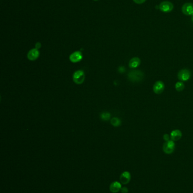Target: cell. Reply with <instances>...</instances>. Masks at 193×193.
Returning <instances> with one entry per match:
<instances>
[{
  "label": "cell",
  "mask_w": 193,
  "mask_h": 193,
  "mask_svg": "<svg viewBox=\"0 0 193 193\" xmlns=\"http://www.w3.org/2000/svg\"><path fill=\"white\" fill-rule=\"evenodd\" d=\"M129 80L133 83H139L142 81L145 78L144 73L140 70H132L128 73Z\"/></svg>",
  "instance_id": "obj_1"
},
{
  "label": "cell",
  "mask_w": 193,
  "mask_h": 193,
  "mask_svg": "<svg viewBox=\"0 0 193 193\" xmlns=\"http://www.w3.org/2000/svg\"><path fill=\"white\" fill-rule=\"evenodd\" d=\"M173 4L171 2L168 1H162L159 5V9L165 13L171 12L173 10Z\"/></svg>",
  "instance_id": "obj_2"
},
{
  "label": "cell",
  "mask_w": 193,
  "mask_h": 193,
  "mask_svg": "<svg viewBox=\"0 0 193 193\" xmlns=\"http://www.w3.org/2000/svg\"><path fill=\"white\" fill-rule=\"evenodd\" d=\"M164 152L167 154H171L173 152L175 149V143L172 140L165 142L162 147Z\"/></svg>",
  "instance_id": "obj_3"
},
{
  "label": "cell",
  "mask_w": 193,
  "mask_h": 193,
  "mask_svg": "<svg viewBox=\"0 0 193 193\" xmlns=\"http://www.w3.org/2000/svg\"><path fill=\"white\" fill-rule=\"evenodd\" d=\"M178 78L181 81H186L191 77V72L188 69H182L178 73Z\"/></svg>",
  "instance_id": "obj_4"
},
{
  "label": "cell",
  "mask_w": 193,
  "mask_h": 193,
  "mask_svg": "<svg viewBox=\"0 0 193 193\" xmlns=\"http://www.w3.org/2000/svg\"><path fill=\"white\" fill-rule=\"evenodd\" d=\"M85 78L84 73L82 70H78L75 72L73 74V81L77 84H80L83 83Z\"/></svg>",
  "instance_id": "obj_5"
},
{
  "label": "cell",
  "mask_w": 193,
  "mask_h": 193,
  "mask_svg": "<svg viewBox=\"0 0 193 193\" xmlns=\"http://www.w3.org/2000/svg\"><path fill=\"white\" fill-rule=\"evenodd\" d=\"M182 12L186 16H193V4L191 2H186L182 6Z\"/></svg>",
  "instance_id": "obj_6"
},
{
  "label": "cell",
  "mask_w": 193,
  "mask_h": 193,
  "mask_svg": "<svg viewBox=\"0 0 193 193\" xmlns=\"http://www.w3.org/2000/svg\"><path fill=\"white\" fill-rule=\"evenodd\" d=\"M165 89V85L162 81H157L153 87V90L157 94H162Z\"/></svg>",
  "instance_id": "obj_7"
},
{
  "label": "cell",
  "mask_w": 193,
  "mask_h": 193,
  "mask_svg": "<svg viewBox=\"0 0 193 193\" xmlns=\"http://www.w3.org/2000/svg\"><path fill=\"white\" fill-rule=\"evenodd\" d=\"M82 54L79 51L75 52L70 55V60L72 62H78L82 59Z\"/></svg>",
  "instance_id": "obj_8"
},
{
  "label": "cell",
  "mask_w": 193,
  "mask_h": 193,
  "mask_svg": "<svg viewBox=\"0 0 193 193\" xmlns=\"http://www.w3.org/2000/svg\"><path fill=\"white\" fill-rule=\"evenodd\" d=\"M39 55H40V53L39 52L38 49L35 48V49H32L28 52L27 54V57L30 61H35L38 58Z\"/></svg>",
  "instance_id": "obj_9"
},
{
  "label": "cell",
  "mask_w": 193,
  "mask_h": 193,
  "mask_svg": "<svg viewBox=\"0 0 193 193\" xmlns=\"http://www.w3.org/2000/svg\"><path fill=\"white\" fill-rule=\"evenodd\" d=\"M120 179L121 183H122L124 185L127 184L130 181V173L127 171H125V172L122 173L120 176Z\"/></svg>",
  "instance_id": "obj_10"
},
{
  "label": "cell",
  "mask_w": 193,
  "mask_h": 193,
  "mask_svg": "<svg viewBox=\"0 0 193 193\" xmlns=\"http://www.w3.org/2000/svg\"><path fill=\"white\" fill-rule=\"evenodd\" d=\"M183 134L181 131L178 129H176L173 131L171 133V138L173 141H178L182 137Z\"/></svg>",
  "instance_id": "obj_11"
},
{
  "label": "cell",
  "mask_w": 193,
  "mask_h": 193,
  "mask_svg": "<svg viewBox=\"0 0 193 193\" xmlns=\"http://www.w3.org/2000/svg\"><path fill=\"white\" fill-rule=\"evenodd\" d=\"M121 185L119 182L115 181L112 183L110 185V191L113 193H118L121 189Z\"/></svg>",
  "instance_id": "obj_12"
},
{
  "label": "cell",
  "mask_w": 193,
  "mask_h": 193,
  "mask_svg": "<svg viewBox=\"0 0 193 193\" xmlns=\"http://www.w3.org/2000/svg\"><path fill=\"white\" fill-rule=\"evenodd\" d=\"M141 64V59L138 57L133 58L129 63V67L130 68H136Z\"/></svg>",
  "instance_id": "obj_13"
},
{
  "label": "cell",
  "mask_w": 193,
  "mask_h": 193,
  "mask_svg": "<svg viewBox=\"0 0 193 193\" xmlns=\"http://www.w3.org/2000/svg\"><path fill=\"white\" fill-rule=\"evenodd\" d=\"M175 88L177 91L181 92L183 91L185 88V85L183 82H177L175 85Z\"/></svg>",
  "instance_id": "obj_14"
},
{
  "label": "cell",
  "mask_w": 193,
  "mask_h": 193,
  "mask_svg": "<svg viewBox=\"0 0 193 193\" xmlns=\"http://www.w3.org/2000/svg\"><path fill=\"white\" fill-rule=\"evenodd\" d=\"M110 123L114 126H118L121 124V121L118 118H113L110 120Z\"/></svg>",
  "instance_id": "obj_15"
},
{
  "label": "cell",
  "mask_w": 193,
  "mask_h": 193,
  "mask_svg": "<svg viewBox=\"0 0 193 193\" xmlns=\"http://www.w3.org/2000/svg\"><path fill=\"white\" fill-rule=\"evenodd\" d=\"M100 118L103 120L104 121H107V120L110 119V114L108 112H104L101 114L100 115Z\"/></svg>",
  "instance_id": "obj_16"
},
{
  "label": "cell",
  "mask_w": 193,
  "mask_h": 193,
  "mask_svg": "<svg viewBox=\"0 0 193 193\" xmlns=\"http://www.w3.org/2000/svg\"><path fill=\"white\" fill-rule=\"evenodd\" d=\"M133 1L136 4L140 5V4H142L145 3L146 1V0H133Z\"/></svg>",
  "instance_id": "obj_17"
},
{
  "label": "cell",
  "mask_w": 193,
  "mask_h": 193,
  "mask_svg": "<svg viewBox=\"0 0 193 193\" xmlns=\"http://www.w3.org/2000/svg\"><path fill=\"white\" fill-rule=\"evenodd\" d=\"M170 137H171V136H169V135L165 134V135H164V136H163V139H164V141L167 142V141L170 140Z\"/></svg>",
  "instance_id": "obj_18"
},
{
  "label": "cell",
  "mask_w": 193,
  "mask_h": 193,
  "mask_svg": "<svg viewBox=\"0 0 193 193\" xmlns=\"http://www.w3.org/2000/svg\"><path fill=\"white\" fill-rule=\"evenodd\" d=\"M125 71V68L123 66H121L118 68V72L121 73H123Z\"/></svg>",
  "instance_id": "obj_19"
},
{
  "label": "cell",
  "mask_w": 193,
  "mask_h": 193,
  "mask_svg": "<svg viewBox=\"0 0 193 193\" xmlns=\"http://www.w3.org/2000/svg\"><path fill=\"white\" fill-rule=\"evenodd\" d=\"M121 192L122 193H127L129 190L127 189V188L126 187H124V188H121Z\"/></svg>",
  "instance_id": "obj_20"
},
{
  "label": "cell",
  "mask_w": 193,
  "mask_h": 193,
  "mask_svg": "<svg viewBox=\"0 0 193 193\" xmlns=\"http://www.w3.org/2000/svg\"><path fill=\"white\" fill-rule=\"evenodd\" d=\"M41 47H42V45L40 42H37V44H35V47L37 49H39V48Z\"/></svg>",
  "instance_id": "obj_21"
},
{
  "label": "cell",
  "mask_w": 193,
  "mask_h": 193,
  "mask_svg": "<svg viewBox=\"0 0 193 193\" xmlns=\"http://www.w3.org/2000/svg\"><path fill=\"white\" fill-rule=\"evenodd\" d=\"M191 20H192V21H193V16H192V18H191Z\"/></svg>",
  "instance_id": "obj_22"
},
{
  "label": "cell",
  "mask_w": 193,
  "mask_h": 193,
  "mask_svg": "<svg viewBox=\"0 0 193 193\" xmlns=\"http://www.w3.org/2000/svg\"><path fill=\"white\" fill-rule=\"evenodd\" d=\"M94 1H98V0H94Z\"/></svg>",
  "instance_id": "obj_23"
}]
</instances>
